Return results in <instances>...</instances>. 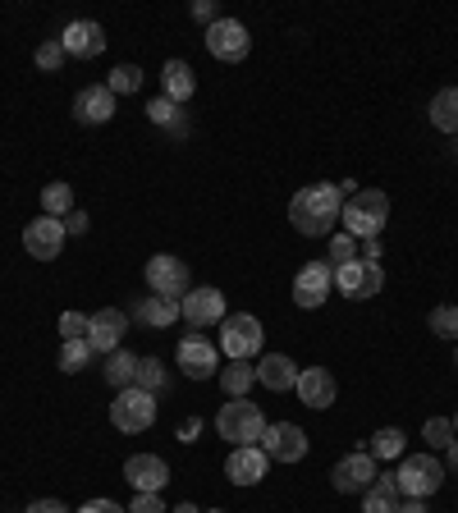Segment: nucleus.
<instances>
[{"label": "nucleus", "instance_id": "1", "mask_svg": "<svg viewBox=\"0 0 458 513\" xmlns=\"http://www.w3.org/2000/svg\"><path fill=\"white\" fill-rule=\"evenodd\" d=\"M339 216H344V193H339V184H307L303 193H294V202H289V225H294L303 239L330 234L339 225Z\"/></svg>", "mask_w": 458, "mask_h": 513}, {"label": "nucleus", "instance_id": "2", "mask_svg": "<svg viewBox=\"0 0 458 513\" xmlns=\"http://www.w3.org/2000/svg\"><path fill=\"white\" fill-rule=\"evenodd\" d=\"M385 220H390V197H385L381 188H358L353 197H344L339 225H344L349 239H381Z\"/></svg>", "mask_w": 458, "mask_h": 513}, {"label": "nucleus", "instance_id": "3", "mask_svg": "<svg viewBox=\"0 0 458 513\" xmlns=\"http://www.w3.org/2000/svg\"><path fill=\"white\" fill-rule=\"evenodd\" d=\"M216 431H220V440H229L234 449L262 445V436H266V413H262L257 404H248V399H229V404L216 413Z\"/></svg>", "mask_w": 458, "mask_h": 513}, {"label": "nucleus", "instance_id": "4", "mask_svg": "<svg viewBox=\"0 0 458 513\" xmlns=\"http://www.w3.org/2000/svg\"><path fill=\"white\" fill-rule=\"evenodd\" d=\"M445 477H449V468L436 459V454H408V459L399 463V472H394L404 500H431V495L445 486Z\"/></svg>", "mask_w": 458, "mask_h": 513}, {"label": "nucleus", "instance_id": "5", "mask_svg": "<svg viewBox=\"0 0 458 513\" xmlns=\"http://www.w3.org/2000/svg\"><path fill=\"white\" fill-rule=\"evenodd\" d=\"M220 353L229 362H252L262 353V321L252 312H234V317L220 321Z\"/></svg>", "mask_w": 458, "mask_h": 513}, {"label": "nucleus", "instance_id": "6", "mask_svg": "<svg viewBox=\"0 0 458 513\" xmlns=\"http://www.w3.org/2000/svg\"><path fill=\"white\" fill-rule=\"evenodd\" d=\"M110 422H115V431H124V436H142V431L156 422V394L138 390V385L120 390L115 404H110Z\"/></svg>", "mask_w": 458, "mask_h": 513}, {"label": "nucleus", "instance_id": "7", "mask_svg": "<svg viewBox=\"0 0 458 513\" xmlns=\"http://www.w3.org/2000/svg\"><path fill=\"white\" fill-rule=\"evenodd\" d=\"M65 220H55V216H37L28 220V230H23V252L28 257H37V262H55L60 252H65Z\"/></svg>", "mask_w": 458, "mask_h": 513}, {"label": "nucleus", "instance_id": "8", "mask_svg": "<svg viewBox=\"0 0 458 513\" xmlns=\"http://www.w3.org/2000/svg\"><path fill=\"white\" fill-rule=\"evenodd\" d=\"M207 51L216 55V60H225V65H239V60H248L252 37L239 19H216L207 28Z\"/></svg>", "mask_w": 458, "mask_h": 513}, {"label": "nucleus", "instance_id": "9", "mask_svg": "<svg viewBox=\"0 0 458 513\" xmlns=\"http://www.w3.org/2000/svg\"><path fill=\"white\" fill-rule=\"evenodd\" d=\"M381 284H385V271H381V262H344V266H335V289L344 298H376L381 294Z\"/></svg>", "mask_w": 458, "mask_h": 513}, {"label": "nucleus", "instance_id": "10", "mask_svg": "<svg viewBox=\"0 0 458 513\" xmlns=\"http://www.w3.org/2000/svg\"><path fill=\"white\" fill-rule=\"evenodd\" d=\"M147 284H152V294H161V298H184L188 289H193L188 266L179 262V257H170V252L147 257Z\"/></svg>", "mask_w": 458, "mask_h": 513}, {"label": "nucleus", "instance_id": "11", "mask_svg": "<svg viewBox=\"0 0 458 513\" xmlns=\"http://www.w3.org/2000/svg\"><path fill=\"white\" fill-rule=\"evenodd\" d=\"M330 294H335V266L330 262H307L303 271L294 275V303L307 307V312L321 307Z\"/></svg>", "mask_w": 458, "mask_h": 513}, {"label": "nucleus", "instance_id": "12", "mask_svg": "<svg viewBox=\"0 0 458 513\" xmlns=\"http://www.w3.org/2000/svg\"><path fill=\"white\" fill-rule=\"evenodd\" d=\"M179 312H184V321L193 330L220 326V321H225V294H220V289H211V284H202V289H188V294L179 298Z\"/></svg>", "mask_w": 458, "mask_h": 513}, {"label": "nucleus", "instance_id": "13", "mask_svg": "<svg viewBox=\"0 0 458 513\" xmlns=\"http://www.w3.org/2000/svg\"><path fill=\"white\" fill-rule=\"evenodd\" d=\"M175 358H179V372L193 376V381H211V376H220V349L216 344H207L202 335L179 339Z\"/></svg>", "mask_w": 458, "mask_h": 513}, {"label": "nucleus", "instance_id": "14", "mask_svg": "<svg viewBox=\"0 0 458 513\" xmlns=\"http://www.w3.org/2000/svg\"><path fill=\"white\" fill-rule=\"evenodd\" d=\"M262 449H266V459H271V463H298L307 454L303 426H294V422H266Z\"/></svg>", "mask_w": 458, "mask_h": 513}, {"label": "nucleus", "instance_id": "15", "mask_svg": "<svg viewBox=\"0 0 458 513\" xmlns=\"http://www.w3.org/2000/svg\"><path fill=\"white\" fill-rule=\"evenodd\" d=\"M124 481L138 495H161L165 481H170V463L156 459V454H129L124 459Z\"/></svg>", "mask_w": 458, "mask_h": 513}, {"label": "nucleus", "instance_id": "16", "mask_svg": "<svg viewBox=\"0 0 458 513\" xmlns=\"http://www.w3.org/2000/svg\"><path fill=\"white\" fill-rule=\"evenodd\" d=\"M60 46H65V55H74V60H97L101 51H106V28H101L97 19H74L60 33Z\"/></svg>", "mask_w": 458, "mask_h": 513}, {"label": "nucleus", "instance_id": "17", "mask_svg": "<svg viewBox=\"0 0 458 513\" xmlns=\"http://www.w3.org/2000/svg\"><path fill=\"white\" fill-rule=\"evenodd\" d=\"M371 481H376V459L371 454H344L335 463V472H330V486L339 495H358V491H367Z\"/></svg>", "mask_w": 458, "mask_h": 513}, {"label": "nucleus", "instance_id": "18", "mask_svg": "<svg viewBox=\"0 0 458 513\" xmlns=\"http://www.w3.org/2000/svg\"><path fill=\"white\" fill-rule=\"evenodd\" d=\"M266 468H271V459H266L262 445L229 449V459H225V477L234 481V486H257V481H266Z\"/></svg>", "mask_w": 458, "mask_h": 513}, {"label": "nucleus", "instance_id": "19", "mask_svg": "<svg viewBox=\"0 0 458 513\" xmlns=\"http://www.w3.org/2000/svg\"><path fill=\"white\" fill-rule=\"evenodd\" d=\"M124 330H129V317H124L120 307H101V312H92L88 317V344L97 353H115L120 349Z\"/></svg>", "mask_w": 458, "mask_h": 513}, {"label": "nucleus", "instance_id": "20", "mask_svg": "<svg viewBox=\"0 0 458 513\" xmlns=\"http://www.w3.org/2000/svg\"><path fill=\"white\" fill-rule=\"evenodd\" d=\"M294 394L303 399L307 408H330L339 399V385H335V376H330L326 367H303V372H298Z\"/></svg>", "mask_w": 458, "mask_h": 513}, {"label": "nucleus", "instance_id": "21", "mask_svg": "<svg viewBox=\"0 0 458 513\" xmlns=\"http://www.w3.org/2000/svg\"><path fill=\"white\" fill-rule=\"evenodd\" d=\"M110 115H115V92H110L106 83H92V88H83L74 97L78 124H110Z\"/></svg>", "mask_w": 458, "mask_h": 513}, {"label": "nucleus", "instance_id": "22", "mask_svg": "<svg viewBox=\"0 0 458 513\" xmlns=\"http://www.w3.org/2000/svg\"><path fill=\"white\" fill-rule=\"evenodd\" d=\"M257 381L266 385V390L284 394L298 385V362L289 358V353H266V358H257Z\"/></svg>", "mask_w": 458, "mask_h": 513}, {"label": "nucleus", "instance_id": "23", "mask_svg": "<svg viewBox=\"0 0 458 513\" xmlns=\"http://www.w3.org/2000/svg\"><path fill=\"white\" fill-rule=\"evenodd\" d=\"M399 500L404 491H399L394 472H376V481L362 491V513H399Z\"/></svg>", "mask_w": 458, "mask_h": 513}, {"label": "nucleus", "instance_id": "24", "mask_svg": "<svg viewBox=\"0 0 458 513\" xmlns=\"http://www.w3.org/2000/svg\"><path fill=\"white\" fill-rule=\"evenodd\" d=\"M161 88H165V101H188L197 92V74H193V65H184V60H165V69H161Z\"/></svg>", "mask_w": 458, "mask_h": 513}, {"label": "nucleus", "instance_id": "25", "mask_svg": "<svg viewBox=\"0 0 458 513\" xmlns=\"http://www.w3.org/2000/svg\"><path fill=\"white\" fill-rule=\"evenodd\" d=\"M252 385H257V362H229V367H220V390H225V399H248Z\"/></svg>", "mask_w": 458, "mask_h": 513}, {"label": "nucleus", "instance_id": "26", "mask_svg": "<svg viewBox=\"0 0 458 513\" xmlns=\"http://www.w3.org/2000/svg\"><path fill=\"white\" fill-rule=\"evenodd\" d=\"M133 376H138V358H133L124 344L115 353H106V381L115 385V390H129Z\"/></svg>", "mask_w": 458, "mask_h": 513}, {"label": "nucleus", "instance_id": "27", "mask_svg": "<svg viewBox=\"0 0 458 513\" xmlns=\"http://www.w3.org/2000/svg\"><path fill=\"white\" fill-rule=\"evenodd\" d=\"M431 124L440 133H458V88H445L431 97Z\"/></svg>", "mask_w": 458, "mask_h": 513}, {"label": "nucleus", "instance_id": "28", "mask_svg": "<svg viewBox=\"0 0 458 513\" xmlns=\"http://www.w3.org/2000/svg\"><path fill=\"white\" fill-rule=\"evenodd\" d=\"M179 317H184V312H179V298L152 294L147 303H142V321H147V326H175Z\"/></svg>", "mask_w": 458, "mask_h": 513}, {"label": "nucleus", "instance_id": "29", "mask_svg": "<svg viewBox=\"0 0 458 513\" xmlns=\"http://www.w3.org/2000/svg\"><path fill=\"white\" fill-rule=\"evenodd\" d=\"M404 445H408V436L399 426H381L371 436V459H404Z\"/></svg>", "mask_w": 458, "mask_h": 513}, {"label": "nucleus", "instance_id": "30", "mask_svg": "<svg viewBox=\"0 0 458 513\" xmlns=\"http://www.w3.org/2000/svg\"><path fill=\"white\" fill-rule=\"evenodd\" d=\"M69 211H74V188L69 184H46L42 188V216L65 220Z\"/></svg>", "mask_w": 458, "mask_h": 513}, {"label": "nucleus", "instance_id": "31", "mask_svg": "<svg viewBox=\"0 0 458 513\" xmlns=\"http://www.w3.org/2000/svg\"><path fill=\"white\" fill-rule=\"evenodd\" d=\"M92 353L97 349H92L88 339H65V349H60V372H69V376L83 372V367L92 362Z\"/></svg>", "mask_w": 458, "mask_h": 513}, {"label": "nucleus", "instance_id": "32", "mask_svg": "<svg viewBox=\"0 0 458 513\" xmlns=\"http://www.w3.org/2000/svg\"><path fill=\"white\" fill-rule=\"evenodd\" d=\"M106 88L115 92V97H129V92L142 88V69L138 65H115L110 69V78H106Z\"/></svg>", "mask_w": 458, "mask_h": 513}, {"label": "nucleus", "instance_id": "33", "mask_svg": "<svg viewBox=\"0 0 458 513\" xmlns=\"http://www.w3.org/2000/svg\"><path fill=\"white\" fill-rule=\"evenodd\" d=\"M426 326H431V335H436V339H454V344H458V307L440 303L436 312L426 317Z\"/></svg>", "mask_w": 458, "mask_h": 513}, {"label": "nucleus", "instance_id": "34", "mask_svg": "<svg viewBox=\"0 0 458 513\" xmlns=\"http://www.w3.org/2000/svg\"><path fill=\"white\" fill-rule=\"evenodd\" d=\"M133 385L147 394H161L165 390V367L156 358H138V376H133Z\"/></svg>", "mask_w": 458, "mask_h": 513}, {"label": "nucleus", "instance_id": "35", "mask_svg": "<svg viewBox=\"0 0 458 513\" xmlns=\"http://www.w3.org/2000/svg\"><path fill=\"white\" fill-rule=\"evenodd\" d=\"M422 440H431V449H449L454 445V422H449V417H431V422L422 426Z\"/></svg>", "mask_w": 458, "mask_h": 513}, {"label": "nucleus", "instance_id": "36", "mask_svg": "<svg viewBox=\"0 0 458 513\" xmlns=\"http://www.w3.org/2000/svg\"><path fill=\"white\" fill-rule=\"evenodd\" d=\"M179 115H184V110H179L175 101H165V97H152V101H147V120L161 124V129H170V124H175Z\"/></svg>", "mask_w": 458, "mask_h": 513}, {"label": "nucleus", "instance_id": "37", "mask_svg": "<svg viewBox=\"0 0 458 513\" xmlns=\"http://www.w3.org/2000/svg\"><path fill=\"white\" fill-rule=\"evenodd\" d=\"M344 262H358V239L335 234V239H330V266H344Z\"/></svg>", "mask_w": 458, "mask_h": 513}, {"label": "nucleus", "instance_id": "38", "mask_svg": "<svg viewBox=\"0 0 458 513\" xmlns=\"http://www.w3.org/2000/svg\"><path fill=\"white\" fill-rule=\"evenodd\" d=\"M60 65H65V46H60V37H55V42H42V46H37V69L55 74Z\"/></svg>", "mask_w": 458, "mask_h": 513}, {"label": "nucleus", "instance_id": "39", "mask_svg": "<svg viewBox=\"0 0 458 513\" xmlns=\"http://www.w3.org/2000/svg\"><path fill=\"white\" fill-rule=\"evenodd\" d=\"M60 335L65 339H88V317H83V312H65V317H60Z\"/></svg>", "mask_w": 458, "mask_h": 513}, {"label": "nucleus", "instance_id": "40", "mask_svg": "<svg viewBox=\"0 0 458 513\" xmlns=\"http://www.w3.org/2000/svg\"><path fill=\"white\" fill-rule=\"evenodd\" d=\"M129 513H170V509H165V500H161V495H133Z\"/></svg>", "mask_w": 458, "mask_h": 513}, {"label": "nucleus", "instance_id": "41", "mask_svg": "<svg viewBox=\"0 0 458 513\" xmlns=\"http://www.w3.org/2000/svg\"><path fill=\"white\" fill-rule=\"evenodd\" d=\"M65 234H88V211H83V207L69 211V216H65Z\"/></svg>", "mask_w": 458, "mask_h": 513}, {"label": "nucleus", "instance_id": "42", "mask_svg": "<svg viewBox=\"0 0 458 513\" xmlns=\"http://www.w3.org/2000/svg\"><path fill=\"white\" fill-rule=\"evenodd\" d=\"M193 19H197V23H207V28H211V23H216L220 14H216V5H211V0H193Z\"/></svg>", "mask_w": 458, "mask_h": 513}, {"label": "nucleus", "instance_id": "43", "mask_svg": "<svg viewBox=\"0 0 458 513\" xmlns=\"http://www.w3.org/2000/svg\"><path fill=\"white\" fill-rule=\"evenodd\" d=\"M78 513H129V509H120V504H115V500H88V504H83V509H78Z\"/></svg>", "mask_w": 458, "mask_h": 513}, {"label": "nucleus", "instance_id": "44", "mask_svg": "<svg viewBox=\"0 0 458 513\" xmlns=\"http://www.w3.org/2000/svg\"><path fill=\"white\" fill-rule=\"evenodd\" d=\"M23 513H69V509H65V504H60V500H33V504H28V509H23Z\"/></svg>", "mask_w": 458, "mask_h": 513}, {"label": "nucleus", "instance_id": "45", "mask_svg": "<svg viewBox=\"0 0 458 513\" xmlns=\"http://www.w3.org/2000/svg\"><path fill=\"white\" fill-rule=\"evenodd\" d=\"M165 133H170V138H175V142H184L188 133H193V124H188V115H179V120L170 124V129H165Z\"/></svg>", "mask_w": 458, "mask_h": 513}, {"label": "nucleus", "instance_id": "46", "mask_svg": "<svg viewBox=\"0 0 458 513\" xmlns=\"http://www.w3.org/2000/svg\"><path fill=\"white\" fill-rule=\"evenodd\" d=\"M197 436H202V422H197V417H193V422H184V426H179V440H184V445H193Z\"/></svg>", "mask_w": 458, "mask_h": 513}, {"label": "nucleus", "instance_id": "47", "mask_svg": "<svg viewBox=\"0 0 458 513\" xmlns=\"http://www.w3.org/2000/svg\"><path fill=\"white\" fill-rule=\"evenodd\" d=\"M399 513H436L426 500H399Z\"/></svg>", "mask_w": 458, "mask_h": 513}, {"label": "nucleus", "instance_id": "48", "mask_svg": "<svg viewBox=\"0 0 458 513\" xmlns=\"http://www.w3.org/2000/svg\"><path fill=\"white\" fill-rule=\"evenodd\" d=\"M381 257V239H362V262H376Z\"/></svg>", "mask_w": 458, "mask_h": 513}, {"label": "nucleus", "instance_id": "49", "mask_svg": "<svg viewBox=\"0 0 458 513\" xmlns=\"http://www.w3.org/2000/svg\"><path fill=\"white\" fill-rule=\"evenodd\" d=\"M449 472H458V440L449 445Z\"/></svg>", "mask_w": 458, "mask_h": 513}, {"label": "nucleus", "instance_id": "50", "mask_svg": "<svg viewBox=\"0 0 458 513\" xmlns=\"http://www.w3.org/2000/svg\"><path fill=\"white\" fill-rule=\"evenodd\" d=\"M170 513H202V509H193V504H179V509H170Z\"/></svg>", "mask_w": 458, "mask_h": 513}, {"label": "nucleus", "instance_id": "51", "mask_svg": "<svg viewBox=\"0 0 458 513\" xmlns=\"http://www.w3.org/2000/svg\"><path fill=\"white\" fill-rule=\"evenodd\" d=\"M454 436H458V413H454Z\"/></svg>", "mask_w": 458, "mask_h": 513}, {"label": "nucleus", "instance_id": "52", "mask_svg": "<svg viewBox=\"0 0 458 513\" xmlns=\"http://www.w3.org/2000/svg\"><path fill=\"white\" fill-rule=\"evenodd\" d=\"M207 513H225V509H207Z\"/></svg>", "mask_w": 458, "mask_h": 513}, {"label": "nucleus", "instance_id": "53", "mask_svg": "<svg viewBox=\"0 0 458 513\" xmlns=\"http://www.w3.org/2000/svg\"><path fill=\"white\" fill-rule=\"evenodd\" d=\"M454 367H458V349H454Z\"/></svg>", "mask_w": 458, "mask_h": 513}]
</instances>
